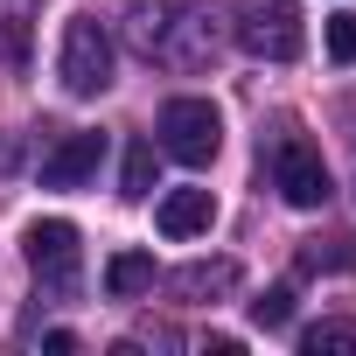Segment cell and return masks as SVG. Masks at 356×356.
Wrapping results in <instances>:
<instances>
[{
	"label": "cell",
	"mask_w": 356,
	"mask_h": 356,
	"mask_svg": "<svg viewBox=\"0 0 356 356\" xmlns=\"http://www.w3.org/2000/svg\"><path fill=\"white\" fill-rule=\"evenodd\" d=\"M56 77H63V91H70V98H98V91L112 84V35H105L91 15H77V22L63 29Z\"/></svg>",
	"instance_id": "6da1fadb"
},
{
	"label": "cell",
	"mask_w": 356,
	"mask_h": 356,
	"mask_svg": "<svg viewBox=\"0 0 356 356\" xmlns=\"http://www.w3.org/2000/svg\"><path fill=\"white\" fill-rule=\"evenodd\" d=\"M161 147L175 161H189V168H210L217 147H224V119L210 98H168L161 105Z\"/></svg>",
	"instance_id": "7a4b0ae2"
},
{
	"label": "cell",
	"mask_w": 356,
	"mask_h": 356,
	"mask_svg": "<svg viewBox=\"0 0 356 356\" xmlns=\"http://www.w3.org/2000/svg\"><path fill=\"white\" fill-rule=\"evenodd\" d=\"M238 42L266 63H293L307 29H300V8L293 0H238Z\"/></svg>",
	"instance_id": "3957f363"
},
{
	"label": "cell",
	"mask_w": 356,
	"mask_h": 356,
	"mask_svg": "<svg viewBox=\"0 0 356 356\" xmlns=\"http://www.w3.org/2000/svg\"><path fill=\"white\" fill-rule=\"evenodd\" d=\"M22 259H29V273H35L49 293H77V273H84L77 224H63V217H42V224H29V238H22Z\"/></svg>",
	"instance_id": "277c9868"
},
{
	"label": "cell",
	"mask_w": 356,
	"mask_h": 356,
	"mask_svg": "<svg viewBox=\"0 0 356 356\" xmlns=\"http://www.w3.org/2000/svg\"><path fill=\"white\" fill-rule=\"evenodd\" d=\"M273 189H280L293 210H321V203H328V168H321V154H314L300 133H286V140L273 147Z\"/></svg>",
	"instance_id": "5b68a950"
},
{
	"label": "cell",
	"mask_w": 356,
	"mask_h": 356,
	"mask_svg": "<svg viewBox=\"0 0 356 356\" xmlns=\"http://www.w3.org/2000/svg\"><path fill=\"white\" fill-rule=\"evenodd\" d=\"M105 161V133H70L49 161H42V189H84Z\"/></svg>",
	"instance_id": "8992f818"
},
{
	"label": "cell",
	"mask_w": 356,
	"mask_h": 356,
	"mask_svg": "<svg viewBox=\"0 0 356 356\" xmlns=\"http://www.w3.org/2000/svg\"><path fill=\"white\" fill-rule=\"evenodd\" d=\"M154 224H161V238H203L217 224V196L210 189H168L154 203Z\"/></svg>",
	"instance_id": "52a82bcc"
},
{
	"label": "cell",
	"mask_w": 356,
	"mask_h": 356,
	"mask_svg": "<svg viewBox=\"0 0 356 356\" xmlns=\"http://www.w3.org/2000/svg\"><path fill=\"white\" fill-rule=\"evenodd\" d=\"M147 286H154V259H147V252L105 259V293H112V300H133V293H147Z\"/></svg>",
	"instance_id": "ba28073f"
},
{
	"label": "cell",
	"mask_w": 356,
	"mask_h": 356,
	"mask_svg": "<svg viewBox=\"0 0 356 356\" xmlns=\"http://www.w3.org/2000/svg\"><path fill=\"white\" fill-rule=\"evenodd\" d=\"M119 196H133V203H140V196H154V147H147V140H133V147H126Z\"/></svg>",
	"instance_id": "9c48e42d"
},
{
	"label": "cell",
	"mask_w": 356,
	"mask_h": 356,
	"mask_svg": "<svg viewBox=\"0 0 356 356\" xmlns=\"http://www.w3.org/2000/svg\"><path fill=\"white\" fill-rule=\"evenodd\" d=\"M342 349H356V321H314L300 335V356H342Z\"/></svg>",
	"instance_id": "30bf717a"
},
{
	"label": "cell",
	"mask_w": 356,
	"mask_h": 356,
	"mask_svg": "<svg viewBox=\"0 0 356 356\" xmlns=\"http://www.w3.org/2000/svg\"><path fill=\"white\" fill-rule=\"evenodd\" d=\"M175 286H182V293H224V286H238V266H231V259L189 266V273H175Z\"/></svg>",
	"instance_id": "8fae6325"
},
{
	"label": "cell",
	"mask_w": 356,
	"mask_h": 356,
	"mask_svg": "<svg viewBox=\"0 0 356 356\" xmlns=\"http://www.w3.org/2000/svg\"><path fill=\"white\" fill-rule=\"evenodd\" d=\"M252 321H259L266 335H273V328H286V321H293V286H266V293L252 300Z\"/></svg>",
	"instance_id": "7c38bea8"
},
{
	"label": "cell",
	"mask_w": 356,
	"mask_h": 356,
	"mask_svg": "<svg viewBox=\"0 0 356 356\" xmlns=\"http://www.w3.org/2000/svg\"><path fill=\"white\" fill-rule=\"evenodd\" d=\"M328 56L335 63H356V15H335L328 22Z\"/></svg>",
	"instance_id": "4fadbf2b"
},
{
	"label": "cell",
	"mask_w": 356,
	"mask_h": 356,
	"mask_svg": "<svg viewBox=\"0 0 356 356\" xmlns=\"http://www.w3.org/2000/svg\"><path fill=\"white\" fill-rule=\"evenodd\" d=\"M42 349H49V356H70V349H77V335H70V328H49V335H42Z\"/></svg>",
	"instance_id": "5bb4252c"
}]
</instances>
